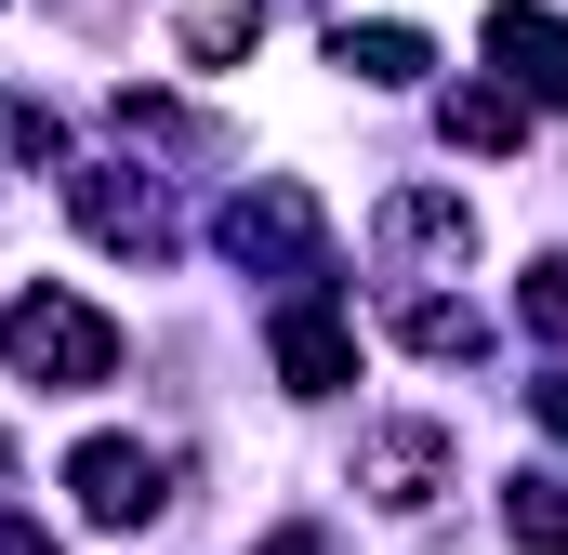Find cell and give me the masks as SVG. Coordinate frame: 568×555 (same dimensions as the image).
<instances>
[{
    "label": "cell",
    "instance_id": "6da1fadb",
    "mask_svg": "<svg viewBox=\"0 0 568 555\" xmlns=\"http://www.w3.org/2000/svg\"><path fill=\"white\" fill-rule=\"evenodd\" d=\"M0 371H13L27 397H93V384H120V317L40 278V291L0 304Z\"/></svg>",
    "mask_w": 568,
    "mask_h": 555
},
{
    "label": "cell",
    "instance_id": "7a4b0ae2",
    "mask_svg": "<svg viewBox=\"0 0 568 555\" xmlns=\"http://www.w3.org/2000/svg\"><path fill=\"white\" fill-rule=\"evenodd\" d=\"M225 265L239 278H278V291H304V278H331V199L304 185V172H252L239 199H225Z\"/></svg>",
    "mask_w": 568,
    "mask_h": 555
},
{
    "label": "cell",
    "instance_id": "3957f363",
    "mask_svg": "<svg viewBox=\"0 0 568 555\" xmlns=\"http://www.w3.org/2000/svg\"><path fill=\"white\" fill-rule=\"evenodd\" d=\"M67 212H80L120 265H172V252H185V225H172L159 172H133V159H67Z\"/></svg>",
    "mask_w": 568,
    "mask_h": 555
},
{
    "label": "cell",
    "instance_id": "277c9868",
    "mask_svg": "<svg viewBox=\"0 0 568 555\" xmlns=\"http://www.w3.org/2000/svg\"><path fill=\"white\" fill-rule=\"evenodd\" d=\"M371 252L397 278H463L476 265V199H463V185H397V199L371 212Z\"/></svg>",
    "mask_w": 568,
    "mask_h": 555
},
{
    "label": "cell",
    "instance_id": "5b68a950",
    "mask_svg": "<svg viewBox=\"0 0 568 555\" xmlns=\"http://www.w3.org/2000/svg\"><path fill=\"white\" fill-rule=\"evenodd\" d=\"M265 357H278L291 397H344V384H357V331H344V304H331L317 278L265 304Z\"/></svg>",
    "mask_w": 568,
    "mask_h": 555
},
{
    "label": "cell",
    "instance_id": "8992f818",
    "mask_svg": "<svg viewBox=\"0 0 568 555\" xmlns=\"http://www.w3.org/2000/svg\"><path fill=\"white\" fill-rule=\"evenodd\" d=\"M67 503H80L93 529H145V516L172 503V463H159L145 436H80V450H67Z\"/></svg>",
    "mask_w": 568,
    "mask_h": 555
},
{
    "label": "cell",
    "instance_id": "52a82bcc",
    "mask_svg": "<svg viewBox=\"0 0 568 555\" xmlns=\"http://www.w3.org/2000/svg\"><path fill=\"white\" fill-rule=\"evenodd\" d=\"M463 476V450H449V423H371L357 436V490L384 503V516H436V490Z\"/></svg>",
    "mask_w": 568,
    "mask_h": 555
},
{
    "label": "cell",
    "instance_id": "ba28073f",
    "mask_svg": "<svg viewBox=\"0 0 568 555\" xmlns=\"http://www.w3.org/2000/svg\"><path fill=\"white\" fill-rule=\"evenodd\" d=\"M476 53H489L529 107H568V13H542V0H489V13H476Z\"/></svg>",
    "mask_w": 568,
    "mask_h": 555
},
{
    "label": "cell",
    "instance_id": "9c48e42d",
    "mask_svg": "<svg viewBox=\"0 0 568 555\" xmlns=\"http://www.w3.org/2000/svg\"><path fill=\"white\" fill-rule=\"evenodd\" d=\"M436 133L463 145V159H516V145H529V93H516L503 67H476V80L436 93Z\"/></svg>",
    "mask_w": 568,
    "mask_h": 555
},
{
    "label": "cell",
    "instance_id": "30bf717a",
    "mask_svg": "<svg viewBox=\"0 0 568 555\" xmlns=\"http://www.w3.org/2000/svg\"><path fill=\"white\" fill-rule=\"evenodd\" d=\"M331 67H344L357 93H410V80L436 67V40L397 27V13H344V27H331Z\"/></svg>",
    "mask_w": 568,
    "mask_h": 555
},
{
    "label": "cell",
    "instance_id": "8fae6325",
    "mask_svg": "<svg viewBox=\"0 0 568 555\" xmlns=\"http://www.w3.org/2000/svg\"><path fill=\"white\" fill-rule=\"evenodd\" d=\"M397 344L436 357V371H476V357H489V317H476L463 291H424V278H410V291H397Z\"/></svg>",
    "mask_w": 568,
    "mask_h": 555
},
{
    "label": "cell",
    "instance_id": "7c38bea8",
    "mask_svg": "<svg viewBox=\"0 0 568 555\" xmlns=\"http://www.w3.org/2000/svg\"><path fill=\"white\" fill-rule=\"evenodd\" d=\"M503 543L516 555H568V476H503Z\"/></svg>",
    "mask_w": 568,
    "mask_h": 555
},
{
    "label": "cell",
    "instance_id": "4fadbf2b",
    "mask_svg": "<svg viewBox=\"0 0 568 555\" xmlns=\"http://www.w3.org/2000/svg\"><path fill=\"white\" fill-rule=\"evenodd\" d=\"M252 40H265V0H212V13H185V27H172V53H185V67H239Z\"/></svg>",
    "mask_w": 568,
    "mask_h": 555
},
{
    "label": "cell",
    "instance_id": "5bb4252c",
    "mask_svg": "<svg viewBox=\"0 0 568 555\" xmlns=\"http://www.w3.org/2000/svg\"><path fill=\"white\" fill-rule=\"evenodd\" d=\"M120 133H145V145H185V159H225V133H212L199 107H172V93H120Z\"/></svg>",
    "mask_w": 568,
    "mask_h": 555
},
{
    "label": "cell",
    "instance_id": "9a60e30c",
    "mask_svg": "<svg viewBox=\"0 0 568 555\" xmlns=\"http://www.w3.org/2000/svg\"><path fill=\"white\" fill-rule=\"evenodd\" d=\"M516 317H529L542 344H568V252H542V265L516 278Z\"/></svg>",
    "mask_w": 568,
    "mask_h": 555
},
{
    "label": "cell",
    "instance_id": "2e32d148",
    "mask_svg": "<svg viewBox=\"0 0 568 555\" xmlns=\"http://www.w3.org/2000/svg\"><path fill=\"white\" fill-rule=\"evenodd\" d=\"M0 133L27 145V159H67V120H53V107H40V93H13V107H0Z\"/></svg>",
    "mask_w": 568,
    "mask_h": 555
},
{
    "label": "cell",
    "instance_id": "e0dca14e",
    "mask_svg": "<svg viewBox=\"0 0 568 555\" xmlns=\"http://www.w3.org/2000/svg\"><path fill=\"white\" fill-rule=\"evenodd\" d=\"M0 555H67V543H53V529H40L27 503H0Z\"/></svg>",
    "mask_w": 568,
    "mask_h": 555
},
{
    "label": "cell",
    "instance_id": "ac0fdd59",
    "mask_svg": "<svg viewBox=\"0 0 568 555\" xmlns=\"http://www.w3.org/2000/svg\"><path fill=\"white\" fill-rule=\"evenodd\" d=\"M529 423H542V436L568 450V371H556V384H529Z\"/></svg>",
    "mask_w": 568,
    "mask_h": 555
},
{
    "label": "cell",
    "instance_id": "d6986e66",
    "mask_svg": "<svg viewBox=\"0 0 568 555\" xmlns=\"http://www.w3.org/2000/svg\"><path fill=\"white\" fill-rule=\"evenodd\" d=\"M265 555H331V529H304V516H291V529H265Z\"/></svg>",
    "mask_w": 568,
    "mask_h": 555
}]
</instances>
